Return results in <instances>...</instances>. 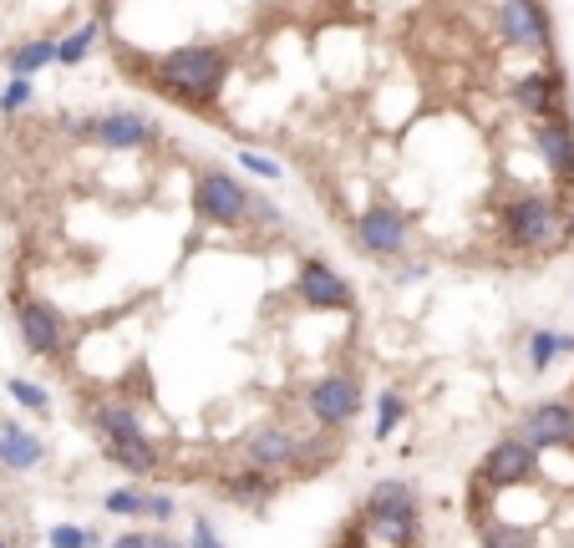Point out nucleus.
Wrapping results in <instances>:
<instances>
[{
	"mask_svg": "<svg viewBox=\"0 0 574 548\" xmlns=\"http://www.w3.org/2000/svg\"><path fill=\"white\" fill-rule=\"evenodd\" d=\"M224 77H229V52L224 46H209V41L178 46V52L158 56V66H153V87L178 97V102H188L194 112H209V102L224 87Z\"/></svg>",
	"mask_w": 574,
	"mask_h": 548,
	"instance_id": "1",
	"label": "nucleus"
},
{
	"mask_svg": "<svg viewBox=\"0 0 574 548\" xmlns=\"http://www.w3.org/2000/svg\"><path fill=\"white\" fill-rule=\"evenodd\" d=\"M361 528L372 538H387L391 548H417V528H422V503H417L412 483H372L366 508H361Z\"/></svg>",
	"mask_w": 574,
	"mask_h": 548,
	"instance_id": "2",
	"label": "nucleus"
},
{
	"mask_svg": "<svg viewBox=\"0 0 574 548\" xmlns=\"http://www.w3.org/2000/svg\"><path fill=\"white\" fill-rule=\"evenodd\" d=\"M250 209H254V198L240 178H229L224 168L199 173V183H194V213H199V223H244Z\"/></svg>",
	"mask_w": 574,
	"mask_h": 548,
	"instance_id": "3",
	"label": "nucleus"
},
{
	"mask_svg": "<svg viewBox=\"0 0 574 548\" xmlns=\"http://www.w3.org/2000/svg\"><path fill=\"white\" fill-rule=\"evenodd\" d=\"M560 229V209L544 194H519L504 204V239L519 249H544Z\"/></svg>",
	"mask_w": 574,
	"mask_h": 548,
	"instance_id": "4",
	"label": "nucleus"
},
{
	"mask_svg": "<svg viewBox=\"0 0 574 548\" xmlns=\"http://www.w3.org/2000/svg\"><path fill=\"white\" fill-rule=\"evenodd\" d=\"M306 406L310 417H316V427L335 431V427H351L361 412V386L356 376H341V371H331V376H321L316 386L306 392Z\"/></svg>",
	"mask_w": 574,
	"mask_h": 548,
	"instance_id": "5",
	"label": "nucleus"
},
{
	"mask_svg": "<svg viewBox=\"0 0 574 548\" xmlns=\"http://www.w3.org/2000/svg\"><path fill=\"white\" fill-rule=\"evenodd\" d=\"M539 472V452L529 442H519V437H504V442H494L488 452H483L478 462V487H519L529 483Z\"/></svg>",
	"mask_w": 574,
	"mask_h": 548,
	"instance_id": "6",
	"label": "nucleus"
},
{
	"mask_svg": "<svg viewBox=\"0 0 574 548\" xmlns=\"http://www.w3.org/2000/svg\"><path fill=\"white\" fill-rule=\"evenodd\" d=\"M15 326H21V340L36 361H56L67 351V326H62V310L46 300H21L15 305Z\"/></svg>",
	"mask_w": 574,
	"mask_h": 548,
	"instance_id": "7",
	"label": "nucleus"
},
{
	"mask_svg": "<svg viewBox=\"0 0 574 548\" xmlns=\"http://www.w3.org/2000/svg\"><path fill=\"white\" fill-rule=\"evenodd\" d=\"M77 132L81 138H97V143L112 147V153H133V147L153 143V122H147L143 112H128V107L102 112V118H92V122H77Z\"/></svg>",
	"mask_w": 574,
	"mask_h": 548,
	"instance_id": "8",
	"label": "nucleus"
},
{
	"mask_svg": "<svg viewBox=\"0 0 574 548\" xmlns=\"http://www.w3.org/2000/svg\"><path fill=\"white\" fill-rule=\"evenodd\" d=\"M519 442H529L534 452H544V447H574V406L570 402H539L523 412L519 421Z\"/></svg>",
	"mask_w": 574,
	"mask_h": 548,
	"instance_id": "9",
	"label": "nucleus"
},
{
	"mask_svg": "<svg viewBox=\"0 0 574 548\" xmlns=\"http://www.w3.org/2000/svg\"><path fill=\"white\" fill-rule=\"evenodd\" d=\"M514 107H523L529 118L539 122H554L564 118V81L554 66H534V72H523L519 81H514Z\"/></svg>",
	"mask_w": 574,
	"mask_h": 548,
	"instance_id": "10",
	"label": "nucleus"
},
{
	"mask_svg": "<svg viewBox=\"0 0 574 548\" xmlns=\"http://www.w3.org/2000/svg\"><path fill=\"white\" fill-rule=\"evenodd\" d=\"M295 295L310 310H351V285L325 260H306L295 274Z\"/></svg>",
	"mask_w": 574,
	"mask_h": 548,
	"instance_id": "11",
	"label": "nucleus"
},
{
	"mask_svg": "<svg viewBox=\"0 0 574 548\" xmlns=\"http://www.w3.org/2000/svg\"><path fill=\"white\" fill-rule=\"evenodd\" d=\"M356 244L376 260H391L407 249V219H401L391 204H372V209L356 219Z\"/></svg>",
	"mask_w": 574,
	"mask_h": 548,
	"instance_id": "12",
	"label": "nucleus"
},
{
	"mask_svg": "<svg viewBox=\"0 0 574 548\" xmlns=\"http://www.w3.org/2000/svg\"><path fill=\"white\" fill-rule=\"evenodd\" d=\"M494 26L514 46H549V11L544 6H494Z\"/></svg>",
	"mask_w": 574,
	"mask_h": 548,
	"instance_id": "13",
	"label": "nucleus"
},
{
	"mask_svg": "<svg viewBox=\"0 0 574 548\" xmlns=\"http://www.w3.org/2000/svg\"><path fill=\"white\" fill-rule=\"evenodd\" d=\"M244 457H250V468H260V472H280L300 457V437H295L290 427H260V431H250Z\"/></svg>",
	"mask_w": 574,
	"mask_h": 548,
	"instance_id": "14",
	"label": "nucleus"
},
{
	"mask_svg": "<svg viewBox=\"0 0 574 548\" xmlns=\"http://www.w3.org/2000/svg\"><path fill=\"white\" fill-rule=\"evenodd\" d=\"M534 147L544 157V168L554 173L560 183H574V128L564 118L554 122H539L534 128Z\"/></svg>",
	"mask_w": 574,
	"mask_h": 548,
	"instance_id": "15",
	"label": "nucleus"
},
{
	"mask_svg": "<svg viewBox=\"0 0 574 548\" xmlns=\"http://www.w3.org/2000/svg\"><path fill=\"white\" fill-rule=\"evenodd\" d=\"M46 462V442L21 421H0V468L5 472H31Z\"/></svg>",
	"mask_w": 574,
	"mask_h": 548,
	"instance_id": "16",
	"label": "nucleus"
},
{
	"mask_svg": "<svg viewBox=\"0 0 574 548\" xmlns=\"http://www.w3.org/2000/svg\"><path fill=\"white\" fill-rule=\"evenodd\" d=\"M102 447H108L112 462H118L122 472H133V478L158 472V447H153V437H147V431H137V437H118V442H102Z\"/></svg>",
	"mask_w": 574,
	"mask_h": 548,
	"instance_id": "17",
	"label": "nucleus"
},
{
	"mask_svg": "<svg viewBox=\"0 0 574 548\" xmlns=\"http://www.w3.org/2000/svg\"><path fill=\"white\" fill-rule=\"evenodd\" d=\"M56 62V41L52 36H36V41H21V46H11L5 52V66H11V77L26 81L31 72H41V66Z\"/></svg>",
	"mask_w": 574,
	"mask_h": 548,
	"instance_id": "18",
	"label": "nucleus"
},
{
	"mask_svg": "<svg viewBox=\"0 0 574 548\" xmlns=\"http://www.w3.org/2000/svg\"><path fill=\"white\" fill-rule=\"evenodd\" d=\"M224 493L234 497V503H250V508H260V503L275 493V483H269V472L244 468V472H234V478H224Z\"/></svg>",
	"mask_w": 574,
	"mask_h": 548,
	"instance_id": "19",
	"label": "nucleus"
},
{
	"mask_svg": "<svg viewBox=\"0 0 574 548\" xmlns=\"http://www.w3.org/2000/svg\"><path fill=\"white\" fill-rule=\"evenodd\" d=\"M97 431H102V442H118V437H137L143 421L128 402H112V406H97Z\"/></svg>",
	"mask_w": 574,
	"mask_h": 548,
	"instance_id": "20",
	"label": "nucleus"
},
{
	"mask_svg": "<svg viewBox=\"0 0 574 548\" xmlns=\"http://www.w3.org/2000/svg\"><path fill=\"white\" fill-rule=\"evenodd\" d=\"M564 351H574V336H564V330H534L529 336V365L534 371H549Z\"/></svg>",
	"mask_w": 574,
	"mask_h": 548,
	"instance_id": "21",
	"label": "nucleus"
},
{
	"mask_svg": "<svg viewBox=\"0 0 574 548\" xmlns=\"http://www.w3.org/2000/svg\"><path fill=\"white\" fill-rule=\"evenodd\" d=\"M97 31H102L97 21H87V26H71L67 36L56 41V66H77L81 56H87V52L97 46Z\"/></svg>",
	"mask_w": 574,
	"mask_h": 548,
	"instance_id": "22",
	"label": "nucleus"
},
{
	"mask_svg": "<svg viewBox=\"0 0 574 548\" xmlns=\"http://www.w3.org/2000/svg\"><path fill=\"white\" fill-rule=\"evenodd\" d=\"M5 392H11L15 406H26V412H36V417H46V412H52V396H46V386H36V381H26V376H11V381H5Z\"/></svg>",
	"mask_w": 574,
	"mask_h": 548,
	"instance_id": "23",
	"label": "nucleus"
},
{
	"mask_svg": "<svg viewBox=\"0 0 574 548\" xmlns=\"http://www.w3.org/2000/svg\"><path fill=\"white\" fill-rule=\"evenodd\" d=\"M401 417H407V402H401V392H382V396H376V427H372V437H382V442H387Z\"/></svg>",
	"mask_w": 574,
	"mask_h": 548,
	"instance_id": "24",
	"label": "nucleus"
},
{
	"mask_svg": "<svg viewBox=\"0 0 574 548\" xmlns=\"http://www.w3.org/2000/svg\"><path fill=\"white\" fill-rule=\"evenodd\" d=\"M483 548H534V538H529V528H514V523H488Z\"/></svg>",
	"mask_w": 574,
	"mask_h": 548,
	"instance_id": "25",
	"label": "nucleus"
},
{
	"mask_svg": "<svg viewBox=\"0 0 574 548\" xmlns=\"http://www.w3.org/2000/svg\"><path fill=\"white\" fill-rule=\"evenodd\" d=\"M108 513H118V518H143V513H147V493H137V487H112V493H108Z\"/></svg>",
	"mask_w": 574,
	"mask_h": 548,
	"instance_id": "26",
	"label": "nucleus"
},
{
	"mask_svg": "<svg viewBox=\"0 0 574 548\" xmlns=\"http://www.w3.org/2000/svg\"><path fill=\"white\" fill-rule=\"evenodd\" d=\"M52 548H97V534L92 528H77V523H56L52 534H46Z\"/></svg>",
	"mask_w": 574,
	"mask_h": 548,
	"instance_id": "27",
	"label": "nucleus"
},
{
	"mask_svg": "<svg viewBox=\"0 0 574 548\" xmlns=\"http://www.w3.org/2000/svg\"><path fill=\"white\" fill-rule=\"evenodd\" d=\"M240 163H244V173H254V178H280V173H285L275 157L254 153V147H240Z\"/></svg>",
	"mask_w": 574,
	"mask_h": 548,
	"instance_id": "28",
	"label": "nucleus"
},
{
	"mask_svg": "<svg viewBox=\"0 0 574 548\" xmlns=\"http://www.w3.org/2000/svg\"><path fill=\"white\" fill-rule=\"evenodd\" d=\"M26 102H31V81H21V77H15L11 87L0 91V107H5V112H21Z\"/></svg>",
	"mask_w": 574,
	"mask_h": 548,
	"instance_id": "29",
	"label": "nucleus"
},
{
	"mask_svg": "<svg viewBox=\"0 0 574 548\" xmlns=\"http://www.w3.org/2000/svg\"><path fill=\"white\" fill-rule=\"evenodd\" d=\"M174 513H178V503H174V497H168V493H147V513H143V518L168 523V518H174Z\"/></svg>",
	"mask_w": 574,
	"mask_h": 548,
	"instance_id": "30",
	"label": "nucleus"
},
{
	"mask_svg": "<svg viewBox=\"0 0 574 548\" xmlns=\"http://www.w3.org/2000/svg\"><path fill=\"white\" fill-rule=\"evenodd\" d=\"M188 548H224V544H219V534L209 528V518H194V538H188Z\"/></svg>",
	"mask_w": 574,
	"mask_h": 548,
	"instance_id": "31",
	"label": "nucleus"
},
{
	"mask_svg": "<svg viewBox=\"0 0 574 548\" xmlns=\"http://www.w3.org/2000/svg\"><path fill=\"white\" fill-rule=\"evenodd\" d=\"M366 544H372V534H366L361 523H346V528H341V538H335V548H366Z\"/></svg>",
	"mask_w": 574,
	"mask_h": 548,
	"instance_id": "32",
	"label": "nucleus"
},
{
	"mask_svg": "<svg viewBox=\"0 0 574 548\" xmlns=\"http://www.w3.org/2000/svg\"><path fill=\"white\" fill-rule=\"evenodd\" d=\"M112 548H147V534H118Z\"/></svg>",
	"mask_w": 574,
	"mask_h": 548,
	"instance_id": "33",
	"label": "nucleus"
},
{
	"mask_svg": "<svg viewBox=\"0 0 574 548\" xmlns=\"http://www.w3.org/2000/svg\"><path fill=\"white\" fill-rule=\"evenodd\" d=\"M0 548H11V544H5V538H0Z\"/></svg>",
	"mask_w": 574,
	"mask_h": 548,
	"instance_id": "34",
	"label": "nucleus"
},
{
	"mask_svg": "<svg viewBox=\"0 0 574 548\" xmlns=\"http://www.w3.org/2000/svg\"><path fill=\"white\" fill-rule=\"evenodd\" d=\"M174 548H178V544H174Z\"/></svg>",
	"mask_w": 574,
	"mask_h": 548,
	"instance_id": "35",
	"label": "nucleus"
}]
</instances>
